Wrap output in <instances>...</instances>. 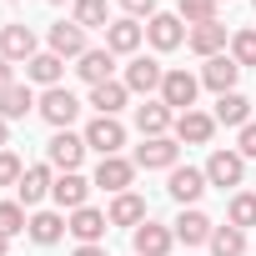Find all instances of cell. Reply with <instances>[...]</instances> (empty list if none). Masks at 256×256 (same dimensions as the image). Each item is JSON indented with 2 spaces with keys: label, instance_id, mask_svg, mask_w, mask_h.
<instances>
[{
  "label": "cell",
  "instance_id": "1",
  "mask_svg": "<svg viewBox=\"0 0 256 256\" xmlns=\"http://www.w3.org/2000/svg\"><path fill=\"white\" fill-rule=\"evenodd\" d=\"M40 120L46 126H56V131H70V120L80 116V100H76V90H66V86H50V90H40Z\"/></svg>",
  "mask_w": 256,
  "mask_h": 256
},
{
  "label": "cell",
  "instance_id": "2",
  "mask_svg": "<svg viewBox=\"0 0 256 256\" xmlns=\"http://www.w3.org/2000/svg\"><path fill=\"white\" fill-rule=\"evenodd\" d=\"M176 161H181V141L176 136H146L136 146V166L141 171H176Z\"/></svg>",
  "mask_w": 256,
  "mask_h": 256
},
{
  "label": "cell",
  "instance_id": "3",
  "mask_svg": "<svg viewBox=\"0 0 256 256\" xmlns=\"http://www.w3.org/2000/svg\"><path fill=\"white\" fill-rule=\"evenodd\" d=\"M201 171H206V181H211V186L231 191V186H241V176H246V156H241L236 146H231V151H226V146H216V151H211V161H206Z\"/></svg>",
  "mask_w": 256,
  "mask_h": 256
},
{
  "label": "cell",
  "instance_id": "4",
  "mask_svg": "<svg viewBox=\"0 0 256 256\" xmlns=\"http://www.w3.org/2000/svg\"><path fill=\"white\" fill-rule=\"evenodd\" d=\"M196 90H201V76H191V70H166V80H161V100L181 116V110H196Z\"/></svg>",
  "mask_w": 256,
  "mask_h": 256
},
{
  "label": "cell",
  "instance_id": "5",
  "mask_svg": "<svg viewBox=\"0 0 256 256\" xmlns=\"http://www.w3.org/2000/svg\"><path fill=\"white\" fill-rule=\"evenodd\" d=\"M86 136H76V131H56L50 141H46V161L56 166V171H76L80 161H86Z\"/></svg>",
  "mask_w": 256,
  "mask_h": 256
},
{
  "label": "cell",
  "instance_id": "6",
  "mask_svg": "<svg viewBox=\"0 0 256 256\" xmlns=\"http://www.w3.org/2000/svg\"><path fill=\"white\" fill-rule=\"evenodd\" d=\"M80 136H86L90 151H100V156H120V146H126V126H120L116 116H96Z\"/></svg>",
  "mask_w": 256,
  "mask_h": 256
},
{
  "label": "cell",
  "instance_id": "7",
  "mask_svg": "<svg viewBox=\"0 0 256 256\" xmlns=\"http://www.w3.org/2000/svg\"><path fill=\"white\" fill-rule=\"evenodd\" d=\"M0 56H6L10 66H30L36 56H40V46H36V30L30 26H6V30H0Z\"/></svg>",
  "mask_w": 256,
  "mask_h": 256
},
{
  "label": "cell",
  "instance_id": "8",
  "mask_svg": "<svg viewBox=\"0 0 256 256\" xmlns=\"http://www.w3.org/2000/svg\"><path fill=\"white\" fill-rule=\"evenodd\" d=\"M120 80H126V90H136V96L151 100V90H161V80H166V66L151 60V56H131V66H126Z\"/></svg>",
  "mask_w": 256,
  "mask_h": 256
},
{
  "label": "cell",
  "instance_id": "9",
  "mask_svg": "<svg viewBox=\"0 0 256 256\" xmlns=\"http://www.w3.org/2000/svg\"><path fill=\"white\" fill-rule=\"evenodd\" d=\"M136 171H141V166L126 161V156H100V166H96V186L110 191V196H120V191H131Z\"/></svg>",
  "mask_w": 256,
  "mask_h": 256
},
{
  "label": "cell",
  "instance_id": "10",
  "mask_svg": "<svg viewBox=\"0 0 256 256\" xmlns=\"http://www.w3.org/2000/svg\"><path fill=\"white\" fill-rule=\"evenodd\" d=\"M131 246H136V256H171L176 231H171V226H161V221H141V226L131 231Z\"/></svg>",
  "mask_w": 256,
  "mask_h": 256
},
{
  "label": "cell",
  "instance_id": "11",
  "mask_svg": "<svg viewBox=\"0 0 256 256\" xmlns=\"http://www.w3.org/2000/svg\"><path fill=\"white\" fill-rule=\"evenodd\" d=\"M141 40H146V26L131 20V16H120V20L106 26V50H110V56H136Z\"/></svg>",
  "mask_w": 256,
  "mask_h": 256
},
{
  "label": "cell",
  "instance_id": "12",
  "mask_svg": "<svg viewBox=\"0 0 256 256\" xmlns=\"http://www.w3.org/2000/svg\"><path fill=\"white\" fill-rule=\"evenodd\" d=\"M90 186H96V181H86L80 171H60V176H56V186H50V201H56L60 211H80V206H86V196H90Z\"/></svg>",
  "mask_w": 256,
  "mask_h": 256
},
{
  "label": "cell",
  "instance_id": "13",
  "mask_svg": "<svg viewBox=\"0 0 256 256\" xmlns=\"http://www.w3.org/2000/svg\"><path fill=\"white\" fill-rule=\"evenodd\" d=\"M106 226H110V216H106V211H96V206H80V211H70V221H66V231H70L80 246H100Z\"/></svg>",
  "mask_w": 256,
  "mask_h": 256
},
{
  "label": "cell",
  "instance_id": "14",
  "mask_svg": "<svg viewBox=\"0 0 256 256\" xmlns=\"http://www.w3.org/2000/svg\"><path fill=\"white\" fill-rule=\"evenodd\" d=\"M171 231H176V241H186V246H206L211 231H216V221H211L206 211H196V206H181V216L171 221Z\"/></svg>",
  "mask_w": 256,
  "mask_h": 256
},
{
  "label": "cell",
  "instance_id": "15",
  "mask_svg": "<svg viewBox=\"0 0 256 256\" xmlns=\"http://www.w3.org/2000/svg\"><path fill=\"white\" fill-rule=\"evenodd\" d=\"M46 40H50V50H56L60 60H80V56L90 50V46H86V30H80L76 20H56Z\"/></svg>",
  "mask_w": 256,
  "mask_h": 256
},
{
  "label": "cell",
  "instance_id": "16",
  "mask_svg": "<svg viewBox=\"0 0 256 256\" xmlns=\"http://www.w3.org/2000/svg\"><path fill=\"white\" fill-rule=\"evenodd\" d=\"M50 186H56V166L50 161H40V166H26V176H20V206H40L46 196H50Z\"/></svg>",
  "mask_w": 256,
  "mask_h": 256
},
{
  "label": "cell",
  "instance_id": "17",
  "mask_svg": "<svg viewBox=\"0 0 256 256\" xmlns=\"http://www.w3.org/2000/svg\"><path fill=\"white\" fill-rule=\"evenodd\" d=\"M216 136V116H206V110H181L176 116V141L181 146H206Z\"/></svg>",
  "mask_w": 256,
  "mask_h": 256
},
{
  "label": "cell",
  "instance_id": "18",
  "mask_svg": "<svg viewBox=\"0 0 256 256\" xmlns=\"http://www.w3.org/2000/svg\"><path fill=\"white\" fill-rule=\"evenodd\" d=\"M171 126H176V110H171L166 100H141V106H136V131H141V141H146V136H166Z\"/></svg>",
  "mask_w": 256,
  "mask_h": 256
},
{
  "label": "cell",
  "instance_id": "19",
  "mask_svg": "<svg viewBox=\"0 0 256 256\" xmlns=\"http://www.w3.org/2000/svg\"><path fill=\"white\" fill-rule=\"evenodd\" d=\"M146 40H151L156 50H176V46L186 40V26H181V16H166V10H156V16L146 20Z\"/></svg>",
  "mask_w": 256,
  "mask_h": 256
},
{
  "label": "cell",
  "instance_id": "20",
  "mask_svg": "<svg viewBox=\"0 0 256 256\" xmlns=\"http://www.w3.org/2000/svg\"><path fill=\"white\" fill-rule=\"evenodd\" d=\"M186 46H191L201 60H211V56H226V26H221V20L191 26V30H186Z\"/></svg>",
  "mask_w": 256,
  "mask_h": 256
},
{
  "label": "cell",
  "instance_id": "21",
  "mask_svg": "<svg viewBox=\"0 0 256 256\" xmlns=\"http://www.w3.org/2000/svg\"><path fill=\"white\" fill-rule=\"evenodd\" d=\"M236 76H241V66H236L231 56H211V60L201 66V86H206V90H216V96L236 90Z\"/></svg>",
  "mask_w": 256,
  "mask_h": 256
},
{
  "label": "cell",
  "instance_id": "22",
  "mask_svg": "<svg viewBox=\"0 0 256 256\" xmlns=\"http://www.w3.org/2000/svg\"><path fill=\"white\" fill-rule=\"evenodd\" d=\"M206 186H211V181H206V171H196V166H176V171H171V186H166V191H171V196H176L181 206H196Z\"/></svg>",
  "mask_w": 256,
  "mask_h": 256
},
{
  "label": "cell",
  "instance_id": "23",
  "mask_svg": "<svg viewBox=\"0 0 256 256\" xmlns=\"http://www.w3.org/2000/svg\"><path fill=\"white\" fill-rule=\"evenodd\" d=\"M110 70H116V56L100 46V50H86L80 60H76V76L86 80V86H106L110 80Z\"/></svg>",
  "mask_w": 256,
  "mask_h": 256
},
{
  "label": "cell",
  "instance_id": "24",
  "mask_svg": "<svg viewBox=\"0 0 256 256\" xmlns=\"http://www.w3.org/2000/svg\"><path fill=\"white\" fill-rule=\"evenodd\" d=\"M106 216H110V226H131V231H136L141 221H151V216H146V201H141L136 191H120V196L110 201Z\"/></svg>",
  "mask_w": 256,
  "mask_h": 256
},
{
  "label": "cell",
  "instance_id": "25",
  "mask_svg": "<svg viewBox=\"0 0 256 256\" xmlns=\"http://www.w3.org/2000/svg\"><path fill=\"white\" fill-rule=\"evenodd\" d=\"M216 126H236V131H241V126L251 120V100L241 96V90H226V96H216Z\"/></svg>",
  "mask_w": 256,
  "mask_h": 256
},
{
  "label": "cell",
  "instance_id": "26",
  "mask_svg": "<svg viewBox=\"0 0 256 256\" xmlns=\"http://www.w3.org/2000/svg\"><path fill=\"white\" fill-rule=\"evenodd\" d=\"M60 76H66V60H60L56 50H40V56L26 66V80H36V86H46V90L60 86Z\"/></svg>",
  "mask_w": 256,
  "mask_h": 256
},
{
  "label": "cell",
  "instance_id": "27",
  "mask_svg": "<svg viewBox=\"0 0 256 256\" xmlns=\"http://www.w3.org/2000/svg\"><path fill=\"white\" fill-rule=\"evenodd\" d=\"M26 231H30V241H36V246H56V241L66 236V216H60V211H36Z\"/></svg>",
  "mask_w": 256,
  "mask_h": 256
},
{
  "label": "cell",
  "instance_id": "28",
  "mask_svg": "<svg viewBox=\"0 0 256 256\" xmlns=\"http://www.w3.org/2000/svg\"><path fill=\"white\" fill-rule=\"evenodd\" d=\"M36 106H40V100H36L30 86H20V80H16L10 90H0V116H6V120H26Z\"/></svg>",
  "mask_w": 256,
  "mask_h": 256
},
{
  "label": "cell",
  "instance_id": "29",
  "mask_svg": "<svg viewBox=\"0 0 256 256\" xmlns=\"http://www.w3.org/2000/svg\"><path fill=\"white\" fill-rule=\"evenodd\" d=\"M126 100H131L126 80H106V86H90V106H96V116H116Z\"/></svg>",
  "mask_w": 256,
  "mask_h": 256
},
{
  "label": "cell",
  "instance_id": "30",
  "mask_svg": "<svg viewBox=\"0 0 256 256\" xmlns=\"http://www.w3.org/2000/svg\"><path fill=\"white\" fill-rule=\"evenodd\" d=\"M70 20H76L80 30H106V26H110V6H106V0H76V6H70Z\"/></svg>",
  "mask_w": 256,
  "mask_h": 256
},
{
  "label": "cell",
  "instance_id": "31",
  "mask_svg": "<svg viewBox=\"0 0 256 256\" xmlns=\"http://www.w3.org/2000/svg\"><path fill=\"white\" fill-rule=\"evenodd\" d=\"M206 246H211V256H246V231L226 221V226H216V231H211V241H206Z\"/></svg>",
  "mask_w": 256,
  "mask_h": 256
},
{
  "label": "cell",
  "instance_id": "32",
  "mask_svg": "<svg viewBox=\"0 0 256 256\" xmlns=\"http://www.w3.org/2000/svg\"><path fill=\"white\" fill-rule=\"evenodd\" d=\"M226 221H231V226H241V231H246V226H256V191H236V196H231V206H226Z\"/></svg>",
  "mask_w": 256,
  "mask_h": 256
},
{
  "label": "cell",
  "instance_id": "33",
  "mask_svg": "<svg viewBox=\"0 0 256 256\" xmlns=\"http://www.w3.org/2000/svg\"><path fill=\"white\" fill-rule=\"evenodd\" d=\"M216 6L221 0H176V16L191 26H206V20H216Z\"/></svg>",
  "mask_w": 256,
  "mask_h": 256
},
{
  "label": "cell",
  "instance_id": "34",
  "mask_svg": "<svg viewBox=\"0 0 256 256\" xmlns=\"http://www.w3.org/2000/svg\"><path fill=\"white\" fill-rule=\"evenodd\" d=\"M26 226H30V216H26L20 201H0V236H16V231H26Z\"/></svg>",
  "mask_w": 256,
  "mask_h": 256
},
{
  "label": "cell",
  "instance_id": "35",
  "mask_svg": "<svg viewBox=\"0 0 256 256\" xmlns=\"http://www.w3.org/2000/svg\"><path fill=\"white\" fill-rule=\"evenodd\" d=\"M231 60L246 70V66H256V30H236L231 36Z\"/></svg>",
  "mask_w": 256,
  "mask_h": 256
},
{
  "label": "cell",
  "instance_id": "36",
  "mask_svg": "<svg viewBox=\"0 0 256 256\" xmlns=\"http://www.w3.org/2000/svg\"><path fill=\"white\" fill-rule=\"evenodd\" d=\"M20 176H26V161H20L16 151H0V191H6V186H20Z\"/></svg>",
  "mask_w": 256,
  "mask_h": 256
},
{
  "label": "cell",
  "instance_id": "37",
  "mask_svg": "<svg viewBox=\"0 0 256 256\" xmlns=\"http://www.w3.org/2000/svg\"><path fill=\"white\" fill-rule=\"evenodd\" d=\"M236 151H241L246 161H256V120H246V126H241V136H236Z\"/></svg>",
  "mask_w": 256,
  "mask_h": 256
},
{
  "label": "cell",
  "instance_id": "38",
  "mask_svg": "<svg viewBox=\"0 0 256 256\" xmlns=\"http://www.w3.org/2000/svg\"><path fill=\"white\" fill-rule=\"evenodd\" d=\"M120 10L131 16V20H151L156 16V0H120Z\"/></svg>",
  "mask_w": 256,
  "mask_h": 256
},
{
  "label": "cell",
  "instance_id": "39",
  "mask_svg": "<svg viewBox=\"0 0 256 256\" xmlns=\"http://www.w3.org/2000/svg\"><path fill=\"white\" fill-rule=\"evenodd\" d=\"M10 86H16V66L0 56V90H10Z\"/></svg>",
  "mask_w": 256,
  "mask_h": 256
},
{
  "label": "cell",
  "instance_id": "40",
  "mask_svg": "<svg viewBox=\"0 0 256 256\" xmlns=\"http://www.w3.org/2000/svg\"><path fill=\"white\" fill-rule=\"evenodd\" d=\"M0 151H10V120L0 116Z\"/></svg>",
  "mask_w": 256,
  "mask_h": 256
},
{
  "label": "cell",
  "instance_id": "41",
  "mask_svg": "<svg viewBox=\"0 0 256 256\" xmlns=\"http://www.w3.org/2000/svg\"><path fill=\"white\" fill-rule=\"evenodd\" d=\"M76 256H106V246H76Z\"/></svg>",
  "mask_w": 256,
  "mask_h": 256
},
{
  "label": "cell",
  "instance_id": "42",
  "mask_svg": "<svg viewBox=\"0 0 256 256\" xmlns=\"http://www.w3.org/2000/svg\"><path fill=\"white\" fill-rule=\"evenodd\" d=\"M6 251H10V236H0V256H6Z\"/></svg>",
  "mask_w": 256,
  "mask_h": 256
},
{
  "label": "cell",
  "instance_id": "43",
  "mask_svg": "<svg viewBox=\"0 0 256 256\" xmlns=\"http://www.w3.org/2000/svg\"><path fill=\"white\" fill-rule=\"evenodd\" d=\"M50 6H66V0H50ZM70 6H76V0H70Z\"/></svg>",
  "mask_w": 256,
  "mask_h": 256
},
{
  "label": "cell",
  "instance_id": "44",
  "mask_svg": "<svg viewBox=\"0 0 256 256\" xmlns=\"http://www.w3.org/2000/svg\"><path fill=\"white\" fill-rule=\"evenodd\" d=\"M251 6H256V0H251Z\"/></svg>",
  "mask_w": 256,
  "mask_h": 256
},
{
  "label": "cell",
  "instance_id": "45",
  "mask_svg": "<svg viewBox=\"0 0 256 256\" xmlns=\"http://www.w3.org/2000/svg\"><path fill=\"white\" fill-rule=\"evenodd\" d=\"M10 6H16V0H10Z\"/></svg>",
  "mask_w": 256,
  "mask_h": 256
}]
</instances>
